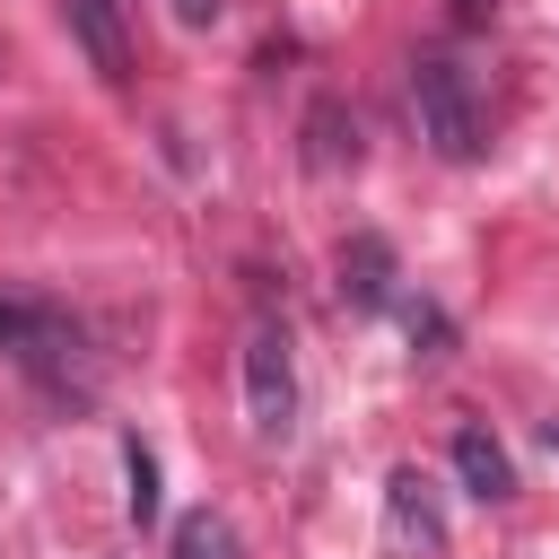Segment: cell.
Masks as SVG:
<instances>
[{
	"mask_svg": "<svg viewBox=\"0 0 559 559\" xmlns=\"http://www.w3.org/2000/svg\"><path fill=\"white\" fill-rule=\"evenodd\" d=\"M411 114H419V140H428L445 166H472V157L489 148L472 70H463L454 52H411Z\"/></svg>",
	"mask_w": 559,
	"mask_h": 559,
	"instance_id": "cell-1",
	"label": "cell"
},
{
	"mask_svg": "<svg viewBox=\"0 0 559 559\" xmlns=\"http://www.w3.org/2000/svg\"><path fill=\"white\" fill-rule=\"evenodd\" d=\"M454 472H463V489H472L480 507L515 498V463H507V445L489 437V419H454Z\"/></svg>",
	"mask_w": 559,
	"mask_h": 559,
	"instance_id": "cell-5",
	"label": "cell"
},
{
	"mask_svg": "<svg viewBox=\"0 0 559 559\" xmlns=\"http://www.w3.org/2000/svg\"><path fill=\"white\" fill-rule=\"evenodd\" d=\"M245 419H253V437H288L297 428V358H288L280 323L245 332Z\"/></svg>",
	"mask_w": 559,
	"mask_h": 559,
	"instance_id": "cell-2",
	"label": "cell"
},
{
	"mask_svg": "<svg viewBox=\"0 0 559 559\" xmlns=\"http://www.w3.org/2000/svg\"><path fill=\"white\" fill-rule=\"evenodd\" d=\"M445 17L472 35V26H489V17H498V0H445Z\"/></svg>",
	"mask_w": 559,
	"mask_h": 559,
	"instance_id": "cell-11",
	"label": "cell"
},
{
	"mask_svg": "<svg viewBox=\"0 0 559 559\" xmlns=\"http://www.w3.org/2000/svg\"><path fill=\"white\" fill-rule=\"evenodd\" d=\"M384 515H393V542L402 550H445V507H437V480L419 463H402L384 480Z\"/></svg>",
	"mask_w": 559,
	"mask_h": 559,
	"instance_id": "cell-4",
	"label": "cell"
},
{
	"mask_svg": "<svg viewBox=\"0 0 559 559\" xmlns=\"http://www.w3.org/2000/svg\"><path fill=\"white\" fill-rule=\"evenodd\" d=\"M166 9H175L183 26H218V9H227V0H166Z\"/></svg>",
	"mask_w": 559,
	"mask_h": 559,
	"instance_id": "cell-12",
	"label": "cell"
},
{
	"mask_svg": "<svg viewBox=\"0 0 559 559\" xmlns=\"http://www.w3.org/2000/svg\"><path fill=\"white\" fill-rule=\"evenodd\" d=\"M306 166H323V175L332 166H358V114H341L332 96L306 114Z\"/></svg>",
	"mask_w": 559,
	"mask_h": 559,
	"instance_id": "cell-7",
	"label": "cell"
},
{
	"mask_svg": "<svg viewBox=\"0 0 559 559\" xmlns=\"http://www.w3.org/2000/svg\"><path fill=\"white\" fill-rule=\"evenodd\" d=\"M122 480H131L122 515H131V524H157V454H148L140 437H122Z\"/></svg>",
	"mask_w": 559,
	"mask_h": 559,
	"instance_id": "cell-10",
	"label": "cell"
},
{
	"mask_svg": "<svg viewBox=\"0 0 559 559\" xmlns=\"http://www.w3.org/2000/svg\"><path fill=\"white\" fill-rule=\"evenodd\" d=\"M341 297L367 306V314L393 306V245H384V236H349V245H341Z\"/></svg>",
	"mask_w": 559,
	"mask_h": 559,
	"instance_id": "cell-6",
	"label": "cell"
},
{
	"mask_svg": "<svg viewBox=\"0 0 559 559\" xmlns=\"http://www.w3.org/2000/svg\"><path fill=\"white\" fill-rule=\"evenodd\" d=\"M70 26H79V44L96 52V70L122 79V26H114V0H70Z\"/></svg>",
	"mask_w": 559,
	"mask_h": 559,
	"instance_id": "cell-9",
	"label": "cell"
},
{
	"mask_svg": "<svg viewBox=\"0 0 559 559\" xmlns=\"http://www.w3.org/2000/svg\"><path fill=\"white\" fill-rule=\"evenodd\" d=\"M0 349L17 358V367H35V376H61V367H79V323L52 306V297H0Z\"/></svg>",
	"mask_w": 559,
	"mask_h": 559,
	"instance_id": "cell-3",
	"label": "cell"
},
{
	"mask_svg": "<svg viewBox=\"0 0 559 559\" xmlns=\"http://www.w3.org/2000/svg\"><path fill=\"white\" fill-rule=\"evenodd\" d=\"M166 559H245V542H236V524H227L218 507H192V515L175 524Z\"/></svg>",
	"mask_w": 559,
	"mask_h": 559,
	"instance_id": "cell-8",
	"label": "cell"
}]
</instances>
